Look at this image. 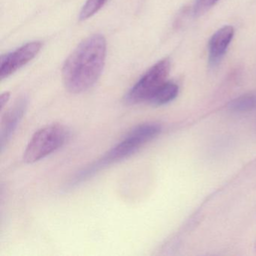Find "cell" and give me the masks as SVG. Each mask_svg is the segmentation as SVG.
I'll return each instance as SVG.
<instances>
[{
	"mask_svg": "<svg viewBox=\"0 0 256 256\" xmlns=\"http://www.w3.org/2000/svg\"><path fill=\"white\" fill-rule=\"evenodd\" d=\"M106 52L103 36L96 34L84 40L64 64L62 82L66 89L74 94L90 89L102 72Z\"/></svg>",
	"mask_w": 256,
	"mask_h": 256,
	"instance_id": "obj_1",
	"label": "cell"
},
{
	"mask_svg": "<svg viewBox=\"0 0 256 256\" xmlns=\"http://www.w3.org/2000/svg\"><path fill=\"white\" fill-rule=\"evenodd\" d=\"M70 136V130L60 124L46 126L34 133L24 152L23 160L32 164L60 148Z\"/></svg>",
	"mask_w": 256,
	"mask_h": 256,
	"instance_id": "obj_2",
	"label": "cell"
},
{
	"mask_svg": "<svg viewBox=\"0 0 256 256\" xmlns=\"http://www.w3.org/2000/svg\"><path fill=\"white\" fill-rule=\"evenodd\" d=\"M170 68V60L168 58L152 66L128 91L125 97L126 102L130 104L149 102L157 90L167 82Z\"/></svg>",
	"mask_w": 256,
	"mask_h": 256,
	"instance_id": "obj_3",
	"label": "cell"
},
{
	"mask_svg": "<svg viewBox=\"0 0 256 256\" xmlns=\"http://www.w3.org/2000/svg\"><path fill=\"white\" fill-rule=\"evenodd\" d=\"M42 46V44L41 42H32L2 56L0 64L1 80L10 77L19 68L32 60L41 50Z\"/></svg>",
	"mask_w": 256,
	"mask_h": 256,
	"instance_id": "obj_4",
	"label": "cell"
},
{
	"mask_svg": "<svg viewBox=\"0 0 256 256\" xmlns=\"http://www.w3.org/2000/svg\"><path fill=\"white\" fill-rule=\"evenodd\" d=\"M26 107L28 101L26 98H20L2 116L0 133V146L2 150L14 134L26 112Z\"/></svg>",
	"mask_w": 256,
	"mask_h": 256,
	"instance_id": "obj_5",
	"label": "cell"
},
{
	"mask_svg": "<svg viewBox=\"0 0 256 256\" xmlns=\"http://www.w3.org/2000/svg\"><path fill=\"white\" fill-rule=\"evenodd\" d=\"M234 35L233 26H224L211 37L208 46V60L211 67L218 65L227 52Z\"/></svg>",
	"mask_w": 256,
	"mask_h": 256,
	"instance_id": "obj_6",
	"label": "cell"
},
{
	"mask_svg": "<svg viewBox=\"0 0 256 256\" xmlns=\"http://www.w3.org/2000/svg\"><path fill=\"white\" fill-rule=\"evenodd\" d=\"M179 92V88L173 82H166L154 94L149 102L156 106H162L173 101Z\"/></svg>",
	"mask_w": 256,
	"mask_h": 256,
	"instance_id": "obj_7",
	"label": "cell"
},
{
	"mask_svg": "<svg viewBox=\"0 0 256 256\" xmlns=\"http://www.w3.org/2000/svg\"><path fill=\"white\" fill-rule=\"evenodd\" d=\"M232 112L242 113L256 109V94H246L232 100L228 104Z\"/></svg>",
	"mask_w": 256,
	"mask_h": 256,
	"instance_id": "obj_8",
	"label": "cell"
},
{
	"mask_svg": "<svg viewBox=\"0 0 256 256\" xmlns=\"http://www.w3.org/2000/svg\"><path fill=\"white\" fill-rule=\"evenodd\" d=\"M107 2L108 0H88L80 11L79 18L80 20H84L92 17Z\"/></svg>",
	"mask_w": 256,
	"mask_h": 256,
	"instance_id": "obj_9",
	"label": "cell"
},
{
	"mask_svg": "<svg viewBox=\"0 0 256 256\" xmlns=\"http://www.w3.org/2000/svg\"><path fill=\"white\" fill-rule=\"evenodd\" d=\"M218 0H196L194 12L196 16H202L212 8Z\"/></svg>",
	"mask_w": 256,
	"mask_h": 256,
	"instance_id": "obj_10",
	"label": "cell"
},
{
	"mask_svg": "<svg viewBox=\"0 0 256 256\" xmlns=\"http://www.w3.org/2000/svg\"><path fill=\"white\" fill-rule=\"evenodd\" d=\"M10 92H5V94H2V95H1V97H0V106H1V110H4V107H5L6 104H7L8 100H10Z\"/></svg>",
	"mask_w": 256,
	"mask_h": 256,
	"instance_id": "obj_11",
	"label": "cell"
}]
</instances>
